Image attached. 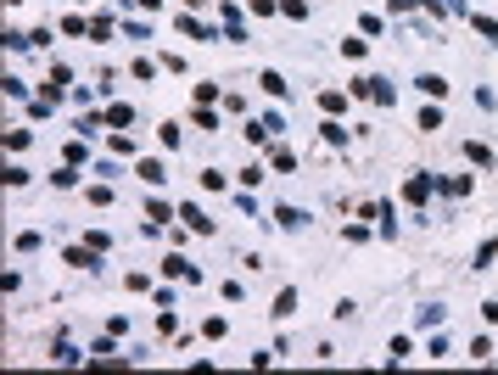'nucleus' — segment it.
Masks as SVG:
<instances>
[{
    "label": "nucleus",
    "mask_w": 498,
    "mask_h": 375,
    "mask_svg": "<svg viewBox=\"0 0 498 375\" xmlns=\"http://www.w3.org/2000/svg\"><path fill=\"white\" fill-rule=\"evenodd\" d=\"M431 185H442V179H437V174H415V179L403 185V196H409V202L420 208V202H426V196H431Z\"/></svg>",
    "instance_id": "obj_1"
},
{
    "label": "nucleus",
    "mask_w": 498,
    "mask_h": 375,
    "mask_svg": "<svg viewBox=\"0 0 498 375\" xmlns=\"http://www.w3.org/2000/svg\"><path fill=\"white\" fill-rule=\"evenodd\" d=\"M179 219H185V225L196 230V235H213V219H208V213H202L196 202H185V208H179Z\"/></svg>",
    "instance_id": "obj_2"
},
{
    "label": "nucleus",
    "mask_w": 498,
    "mask_h": 375,
    "mask_svg": "<svg viewBox=\"0 0 498 375\" xmlns=\"http://www.w3.org/2000/svg\"><path fill=\"white\" fill-rule=\"evenodd\" d=\"M415 90H420V95H437V101H442V95H448V78H442V73H420V78H415Z\"/></svg>",
    "instance_id": "obj_3"
},
{
    "label": "nucleus",
    "mask_w": 498,
    "mask_h": 375,
    "mask_svg": "<svg viewBox=\"0 0 498 375\" xmlns=\"http://www.w3.org/2000/svg\"><path fill=\"white\" fill-rule=\"evenodd\" d=\"M68 263H73V269H101L95 246H68Z\"/></svg>",
    "instance_id": "obj_4"
},
{
    "label": "nucleus",
    "mask_w": 498,
    "mask_h": 375,
    "mask_svg": "<svg viewBox=\"0 0 498 375\" xmlns=\"http://www.w3.org/2000/svg\"><path fill=\"white\" fill-rule=\"evenodd\" d=\"M275 225H280V230H302V225H308V213H302V208H275Z\"/></svg>",
    "instance_id": "obj_5"
},
{
    "label": "nucleus",
    "mask_w": 498,
    "mask_h": 375,
    "mask_svg": "<svg viewBox=\"0 0 498 375\" xmlns=\"http://www.w3.org/2000/svg\"><path fill=\"white\" fill-rule=\"evenodd\" d=\"M162 275H179V280H202V275H196V263H185V258H162Z\"/></svg>",
    "instance_id": "obj_6"
},
{
    "label": "nucleus",
    "mask_w": 498,
    "mask_h": 375,
    "mask_svg": "<svg viewBox=\"0 0 498 375\" xmlns=\"http://www.w3.org/2000/svg\"><path fill=\"white\" fill-rule=\"evenodd\" d=\"M174 28H179V34H191V40H218L213 28H208V23H196V17H179Z\"/></svg>",
    "instance_id": "obj_7"
},
{
    "label": "nucleus",
    "mask_w": 498,
    "mask_h": 375,
    "mask_svg": "<svg viewBox=\"0 0 498 375\" xmlns=\"http://www.w3.org/2000/svg\"><path fill=\"white\" fill-rule=\"evenodd\" d=\"M369 101H381V107H392V101H398V90H392L386 78H369Z\"/></svg>",
    "instance_id": "obj_8"
},
{
    "label": "nucleus",
    "mask_w": 498,
    "mask_h": 375,
    "mask_svg": "<svg viewBox=\"0 0 498 375\" xmlns=\"http://www.w3.org/2000/svg\"><path fill=\"white\" fill-rule=\"evenodd\" d=\"M269 314H275V319H291V314H297V292L285 286L280 297H275V308H269Z\"/></svg>",
    "instance_id": "obj_9"
},
{
    "label": "nucleus",
    "mask_w": 498,
    "mask_h": 375,
    "mask_svg": "<svg viewBox=\"0 0 498 375\" xmlns=\"http://www.w3.org/2000/svg\"><path fill=\"white\" fill-rule=\"evenodd\" d=\"M135 174H141L146 185H162V179H168V174H162V162H157V157H146L141 168H135Z\"/></svg>",
    "instance_id": "obj_10"
},
{
    "label": "nucleus",
    "mask_w": 498,
    "mask_h": 375,
    "mask_svg": "<svg viewBox=\"0 0 498 375\" xmlns=\"http://www.w3.org/2000/svg\"><path fill=\"white\" fill-rule=\"evenodd\" d=\"M465 157H470L476 168H493V151L482 146V141H465Z\"/></svg>",
    "instance_id": "obj_11"
},
{
    "label": "nucleus",
    "mask_w": 498,
    "mask_h": 375,
    "mask_svg": "<svg viewBox=\"0 0 498 375\" xmlns=\"http://www.w3.org/2000/svg\"><path fill=\"white\" fill-rule=\"evenodd\" d=\"M319 107L336 118V112H348V95H342V90H325V95H319Z\"/></svg>",
    "instance_id": "obj_12"
},
{
    "label": "nucleus",
    "mask_w": 498,
    "mask_h": 375,
    "mask_svg": "<svg viewBox=\"0 0 498 375\" xmlns=\"http://www.w3.org/2000/svg\"><path fill=\"white\" fill-rule=\"evenodd\" d=\"M107 124H112V129H129V124H135V107H107Z\"/></svg>",
    "instance_id": "obj_13"
},
{
    "label": "nucleus",
    "mask_w": 498,
    "mask_h": 375,
    "mask_svg": "<svg viewBox=\"0 0 498 375\" xmlns=\"http://www.w3.org/2000/svg\"><path fill=\"white\" fill-rule=\"evenodd\" d=\"M319 135H325V146H348V129L331 118V124H319Z\"/></svg>",
    "instance_id": "obj_14"
},
{
    "label": "nucleus",
    "mask_w": 498,
    "mask_h": 375,
    "mask_svg": "<svg viewBox=\"0 0 498 375\" xmlns=\"http://www.w3.org/2000/svg\"><path fill=\"white\" fill-rule=\"evenodd\" d=\"M107 146H112V157H135V141H129L124 129H112V141H107Z\"/></svg>",
    "instance_id": "obj_15"
},
{
    "label": "nucleus",
    "mask_w": 498,
    "mask_h": 375,
    "mask_svg": "<svg viewBox=\"0 0 498 375\" xmlns=\"http://www.w3.org/2000/svg\"><path fill=\"white\" fill-rule=\"evenodd\" d=\"M415 325H442V308H437V302H420V308H415Z\"/></svg>",
    "instance_id": "obj_16"
},
{
    "label": "nucleus",
    "mask_w": 498,
    "mask_h": 375,
    "mask_svg": "<svg viewBox=\"0 0 498 375\" xmlns=\"http://www.w3.org/2000/svg\"><path fill=\"white\" fill-rule=\"evenodd\" d=\"M375 213H381V235H398V213H392V202H381Z\"/></svg>",
    "instance_id": "obj_17"
},
{
    "label": "nucleus",
    "mask_w": 498,
    "mask_h": 375,
    "mask_svg": "<svg viewBox=\"0 0 498 375\" xmlns=\"http://www.w3.org/2000/svg\"><path fill=\"white\" fill-rule=\"evenodd\" d=\"M442 191H448V196H465V191H470V174H453V179H442Z\"/></svg>",
    "instance_id": "obj_18"
},
{
    "label": "nucleus",
    "mask_w": 498,
    "mask_h": 375,
    "mask_svg": "<svg viewBox=\"0 0 498 375\" xmlns=\"http://www.w3.org/2000/svg\"><path fill=\"white\" fill-rule=\"evenodd\" d=\"M157 141H162V146L174 151V146H179V124H168V118H162V129H157Z\"/></svg>",
    "instance_id": "obj_19"
},
{
    "label": "nucleus",
    "mask_w": 498,
    "mask_h": 375,
    "mask_svg": "<svg viewBox=\"0 0 498 375\" xmlns=\"http://www.w3.org/2000/svg\"><path fill=\"white\" fill-rule=\"evenodd\" d=\"M84 28H90V23H84V17H78V11H73V17H62V34H68V40H78V34H84Z\"/></svg>",
    "instance_id": "obj_20"
},
{
    "label": "nucleus",
    "mask_w": 498,
    "mask_h": 375,
    "mask_svg": "<svg viewBox=\"0 0 498 375\" xmlns=\"http://www.w3.org/2000/svg\"><path fill=\"white\" fill-rule=\"evenodd\" d=\"M51 185H62V191H68V185H78V174H73V162H62V168L51 174Z\"/></svg>",
    "instance_id": "obj_21"
},
{
    "label": "nucleus",
    "mask_w": 498,
    "mask_h": 375,
    "mask_svg": "<svg viewBox=\"0 0 498 375\" xmlns=\"http://www.w3.org/2000/svg\"><path fill=\"white\" fill-rule=\"evenodd\" d=\"M258 84H263V90H269V95H285V90H291V84H285L280 73H263V78H258Z\"/></svg>",
    "instance_id": "obj_22"
},
{
    "label": "nucleus",
    "mask_w": 498,
    "mask_h": 375,
    "mask_svg": "<svg viewBox=\"0 0 498 375\" xmlns=\"http://www.w3.org/2000/svg\"><path fill=\"white\" fill-rule=\"evenodd\" d=\"M62 157H68V162H73V168H84V162H90V151H84V146H78V141H68V151H62Z\"/></svg>",
    "instance_id": "obj_23"
},
{
    "label": "nucleus",
    "mask_w": 498,
    "mask_h": 375,
    "mask_svg": "<svg viewBox=\"0 0 498 375\" xmlns=\"http://www.w3.org/2000/svg\"><path fill=\"white\" fill-rule=\"evenodd\" d=\"M146 213H151V225H162V219H168V202H162V196H151V202H146Z\"/></svg>",
    "instance_id": "obj_24"
},
{
    "label": "nucleus",
    "mask_w": 498,
    "mask_h": 375,
    "mask_svg": "<svg viewBox=\"0 0 498 375\" xmlns=\"http://www.w3.org/2000/svg\"><path fill=\"white\" fill-rule=\"evenodd\" d=\"M196 129H218V112H213V107H196Z\"/></svg>",
    "instance_id": "obj_25"
},
{
    "label": "nucleus",
    "mask_w": 498,
    "mask_h": 375,
    "mask_svg": "<svg viewBox=\"0 0 498 375\" xmlns=\"http://www.w3.org/2000/svg\"><path fill=\"white\" fill-rule=\"evenodd\" d=\"M476 34H487V40H498V17H482V11H476Z\"/></svg>",
    "instance_id": "obj_26"
},
{
    "label": "nucleus",
    "mask_w": 498,
    "mask_h": 375,
    "mask_svg": "<svg viewBox=\"0 0 498 375\" xmlns=\"http://www.w3.org/2000/svg\"><path fill=\"white\" fill-rule=\"evenodd\" d=\"M275 168H280V174H291V168H297V157H291L285 146H275Z\"/></svg>",
    "instance_id": "obj_27"
},
{
    "label": "nucleus",
    "mask_w": 498,
    "mask_h": 375,
    "mask_svg": "<svg viewBox=\"0 0 498 375\" xmlns=\"http://www.w3.org/2000/svg\"><path fill=\"white\" fill-rule=\"evenodd\" d=\"M280 11H285V17H308V6H302V0H280Z\"/></svg>",
    "instance_id": "obj_28"
},
{
    "label": "nucleus",
    "mask_w": 498,
    "mask_h": 375,
    "mask_svg": "<svg viewBox=\"0 0 498 375\" xmlns=\"http://www.w3.org/2000/svg\"><path fill=\"white\" fill-rule=\"evenodd\" d=\"M415 6H420V0H392V11H415Z\"/></svg>",
    "instance_id": "obj_29"
},
{
    "label": "nucleus",
    "mask_w": 498,
    "mask_h": 375,
    "mask_svg": "<svg viewBox=\"0 0 498 375\" xmlns=\"http://www.w3.org/2000/svg\"><path fill=\"white\" fill-rule=\"evenodd\" d=\"M442 6H448V11H465V0H442Z\"/></svg>",
    "instance_id": "obj_30"
}]
</instances>
